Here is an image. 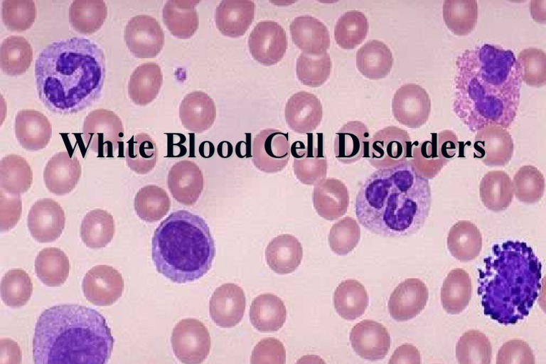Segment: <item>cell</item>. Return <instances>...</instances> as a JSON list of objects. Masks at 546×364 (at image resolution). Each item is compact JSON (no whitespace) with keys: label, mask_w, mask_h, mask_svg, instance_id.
Instances as JSON below:
<instances>
[{"label":"cell","mask_w":546,"mask_h":364,"mask_svg":"<svg viewBox=\"0 0 546 364\" xmlns=\"http://www.w3.org/2000/svg\"><path fill=\"white\" fill-rule=\"evenodd\" d=\"M0 292L1 299L7 306L21 307L27 304L32 295L31 277L21 269H10L1 278Z\"/></svg>","instance_id":"obj_50"},{"label":"cell","mask_w":546,"mask_h":364,"mask_svg":"<svg viewBox=\"0 0 546 364\" xmlns=\"http://www.w3.org/2000/svg\"><path fill=\"white\" fill-rule=\"evenodd\" d=\"M293 144V169L297 179L307 186L316 185L327 175L328 164L322 149Z\"/></svg>","instance_id":"obj_36"},{"label":"cell","mask_w":546,"mask_h":364,"mask_svg":"<svg viewBox=\"0 0 546 364\" xmlns=\"http://www.w3.org/2000/svg\"><path fill=\"white\" fill-rule=\"evenodd\" d=\"M392 109L399 123L408 128H418L429 119L431 100L422 87L414 83H407L395 92Z\"/></svg>","instance_id":"obj_14"},{"label":"cell","mask_w":546,"mask_h":364,"mask_svg":"<svg viewBox=\"0 0 546 364\" xmlns=\"http://www.w3.org/2000/svg\"><path fill=\"white\" fill-rule=\"evenodd\" d=\"M252 154L259 170L267 173L281 171L291 155L288 133L272 128L260 131L253 140Z\"/></svg>","instance_id":"obj_11"},{"label":"cell","mask_w":546,"mask_h":364,"mask_svg":"<svg viewBox=\"0 0 546 364\" xmlns=\"http://www.w3.org/2000/svg\"><path fill=\"white\" fill-rule=\"evenodd\" d=\"M428 297V289L421 279H406L390 294L388 301L390 314L397 321L412 319L424 309Z\"/></svg>","instance_id":"obj_18"},{"label":"cell","mask_w":546,"mask_h":364,"mask_svg":"<svg viewBox=\"0 0 546 364\" xmlns=\"http://www.w3.org/2000/svg\"><path fill=\"white\" fill-rule=\"evenodd\" d=\"M215 255L210 228L190 211L171 213L154 231L152 260L157 272L172 282L184 284L205 276Z\"/></svg>","instance_id":"obj_6"},{"label":"cell","mask_w":546,"mask_h":364,"mask_svg":"<svg viewBox=\"0 0 546 364\" xmlns=\"http://www.w3.org/2000/svg\"><path fill=\"white\" fill-rule=\"evenodd\" d=\"M453 112L471 132L489 125L508 129L520 105L522 80L511 50L483 44L456 59Z\"/></svg>","instance_id":"obj_1"},{"label":"cell","mask_w":546,"mask_h":364,"mask_svg":"<svg viewBox=\"0 0 546 364\" xmlns=\"http://www.w3.org/2000/svg\"><path fill=\"white\" fill-rule=\"evenodd\" d=\"M107 16V7L102 0H75L69 8V21L78 33L90 35L97 31Z\"/></svg>","instance_id":"obj_43"},{"label":"cell","mask_w":546,"mask_h":364,"mask_svg":"<svg viewBox=\"0 0 546 364\" xmlns=\"http://www.w3.org/2000/svg\"><path fill=\"white\" fill-rule=\"evenodd\" d=\"M370 133L366 125L360 121L345 124L336 134L334 154L341 163L350 164L366 158Z\"/></svg>","instance_id":"obj_28"},{"label":"cell","mask_w":546,"mask_h":364,"mask_svg":"<svg viewBox=\"0 0 546 364\" xmlns=\"http://www.w3.org/2000/svg\"><path fill=\"white\" fill-rule=\"evenodd\" d=\"M70 264L67 255L57 247L43 249L35 259V272L48 287H60L67 280Z\"/></svg>","instance_id":"obj_41"},{"label":"cell","mask_w":546,"mask_h":364,"mask_svg":"<svg viewBox=\"0 0 546 364\" xmlns=\"http://www.w3.org/2000/svg\"><path fill=\"white\" fill-rule=\"evenodd\" d=\"M360 239V228L357 220L346 216L334 223L328 234V245L332 252L345 256L352 252Z\"/></svg>","instance_id":"obj_53"},{"label":"cell","mask_w":546,"mask_h":364,"mask_svg":"<svg viewBox=\"0 0 546 364\" xmlns=\"http://www.w3.org/2000/svg\"><path fill=\"white\" fill-rule=\"evenodd\" d=\"M134 206L141 220L154 223L166 215L171 206V201L165 190L155 185H148L137 192Z\"/></svg>","instance_id":"obj_46"},{"label":"cell","mask_w":546,"mask_h":364,"mask_svg":"<svg viewBox=\"0 0 546 364\" xmlns=\"http://www.w3.org/2000/svg\"><path fill=\"white\" fill-rule=\"evenodd\" d=\"M248 48L252 58L264 65H273L284 56L287 38L284 29L272 20L259 21L248 38Z\"/></svg>","instance_id":"obj_12"},{"label":"cell","mask_w":546,"mask_h":364,"mask_svg":"<svg viewBox=\"0 0 546 364\" xmlns=\"http://www.w3.org/2000/svg\"><path fill=\"white\" fill-rule=\"evenodd\" d=\"M412 161L427 179L434 178L456 154L458 137L451 130L432 134V139L412 144Z\"/></svg>","instance_id":"obj_8"},{"label":"cell","mask_w":546,"mask_h":364,"mask_svg":"<svg viewBox=\"0 0 546 364\" xmlns=\"http://www.w3.org/2000/svg\"><path fill=\"white\" fill-rule=\"evenodd\" d=\"M431 202L429 180L417 171L411 159L372 173L359 188L355 212L370 232L401 237L424 226Z\"/></svg>","instance_id":"obj_2"},{"label":"cell","mask_w":546,"mask_h":364,"mask_svg":"<svg viewBox=\"0 0 546 364\" xmlns=\"http://www.w3.org/2000/svg\"><path fill=\"white\" fill-rule=\"evenodd\" d=\"M199 0H168L162 10V18L170 33L177 38L192 37L198 28L196 6Z\"/></svg>","instance_id":"obj_31"},{"label":"cell","mask_w":546,"mask_h":364,"mask_svg":"<svg viewBox=\"0 0 546 364\" xmlns=\"http://www.w3.org/2000/svg\"><path fill=\"white\" fill-rule=\"evenodd\" d=\"M122 274L114 267L100 264L85 274L82 283L84 296L96 306H110L122 296L124 290Z\"/></svg>","instance_id":"obj_15"},{"label":"cell","mask_w":546,"mask_h":364,"mask_svg":"<svg viewBox=\"0 0 546 364\" xmlns=\"http://www.w3.org/2000/svg\"><path fill=\"white\" fill-rule=\"evenodd\" d=\"M125 43L138 58H152L162 50L164 33L156 18L141 14L131 18L124 30Z\"/></svg>","instance_id":"obj_13"},{"label":"cell","mask_w":546,"mask_h":364,"mask_svg":"<svg viewBox=\"0 0 546 364\" xmlns=\"http://www.w3.org/2000/svg\"><path fill=\"white\" fill-rule=\"evenodd\" d=\"M388 364H421V355L414 346L405 343L395 349Z\"/></svg>","instance_id":"obj_59"},{"label":"cell","mask_w":546,"mask_h":364,"mask_svg":"<svg viewBox=\"0 0 546 364\" xmlns=\"http://www.w3.org/2000/svg\"><path fill=\"white\" fill-rule=\"evenodd\" d=\"M255 4L252 1L224 0L215 12V25L224 36L238 38L243 36L255 16Z\"/></svg>","instance_id":"obj_27"},{"label":"cell","mask_w":546,"mask_h":364,"mask_svg":"<svg viewBox=\"0 0 546 364\" xmlns=\"http://www.w3.org/2000/svg\"><path fill=\"white\" fill-rule=\"evenodd\" d=\"M124 134L122 120L114 112L97 109L85 117L82 138L87 149L99 156L112 157Z\"/></svg>","instance_id":"obj_7"},{"label":"cell","mask_w":546,"mask_h":364,"mask_svg":"<svg viewBox=\"0 0 546 364\" xmlns=\"http://www.w3.org/2000/svg\"><path fill=\"white\" fill-rule=\"evenodd\" d=\"M483 262L478 293L484 314L503 325L526 317L541 288L542 264L532 247L508 240L493 245Z\"/></svg>","instance_id":"obj_5"},{"label":"cell","mask_w":546,"mask_h":364,"mask_svg":"<svg viewBox=\"0 0 546 364\" xmlns=\"http://www.w3.org/2000/svg\"><path fill=\"white\" fill-rule=\"evenodd\" d=\"M289 31L293 43L302 53L320 55L330 47L327 27L312 16L301 15L294 18L290 23Z\"/></svg>","instance_id":"obj_25"},{"label":"cell","mask_w":546,"mask_h":364,"mask_svg":"<svg viewBox=\"0 0 546 364\" xmlns=\"http://www.w3.org/2000/svg\"><path fill=\"white\" fill-rule=\"evenodd\" d=\"M0 230L6 232L18 222L22 203L20 195H10L0 190Z\"/></svg>","instance_id":"obj_58"},{"label":"cell","mask_w":546,"mask_h":364,"mask_svg":"<svg viewBox=\"0 0 546 364\" xmlns=\"http://www.w3.org/2000/svg\"><path fill=\"white\" fill-rule=\"evenodd\" d=\"M368 28V21L363 13L357 10L348 11L338 19L334 38L340 48L354 49L363 42Z\"/></svg>","instance_id":"obj_48"},{"label":"cell","mask_w":546,"mask_h":364,"mask_svg":"<svg viewBox=\"0 0 546 364\" xmlns=\"http://www.w3.org/2000/svg\"><path fill=\"white\" fill-rule=\"evenodd\" d=\"M21 350L18 343L12 339H0V364H21Z\"/></svg>","instance_id":"obj_60"},{"label":"cell","mask_w":546,"mask_h":364,"mask_svg":"<svg viewBox=\"0 0 546 364\" xmlns=\"http://www.w3.org/2000/svg\"><path fill=\"white\" fill-rule=\"evenodd\" d=\"M472 284L469 273L461 268L451 270L441 288V303L450 314H459L469 305Z\"/></svg>","instance_id":"obj_37"},{"label":"cell","mask_w":546,"mask_h":364,"mask_svg":"<svg viewBox=\"0 0 546 364\" xmlns=\"http://www.w3.org/2000/svg\"><path fill=\"white\" fill-rule=\"evenodd\" d=\"M479 193L483 205L498 212L509 207L513 199V182L503 171H491L482 178Z\"/></svg>","instance_id":"obj_38"},{"label":"cell","mask_w":546,"mask_h":364,"mask_svg":"<svg viewBox=\"0 0 546 364\" xmlns=\"http://www.w3.org/2000/svg\"><path fill=\"white\" fill-rule=\"evenodd\" d=\"M114 231L113 216L105 210H90L82 220L81 238L84 244L91 249L106 247L112 241Z\"/></svg>","instance_id":"obj_42"},{"label":"cell","mask_w":546,"mask_h":364,"mask_svg":"<svg viewBox=\"0 0 546 364\" xmlns=\"http://www.w3.org/2000/svg\"><path fill=\"white\" fill-rule=\"evenodd\" d=\"M32 60L33 49L24 37L10 36L1 43L0 66L6 75L17 76L25 73Z\"/></svg>","instance_id":"obj_44"},{"label":"cell","mask_w":546,"mask_h":364,"mask_svg":"<svg viewBox=\"0 0 546 364\" xmlns=\"http://www.w3.org/2000/svg\"><path fill=\"white\" fill-rule=\"evenodd\" d=\"M368 302L369 297L365 288L354 279L342 281L333 294L336 311L343 318L349 321L360 317L365 313Z\"/></svg>","instance_id":"obj_39"},{"label":"cell","mask_w":546,"mask_h":364,"mask_svg":"<svg viewBox=\"0 0 546 364\" xmlns=\"http://www.w3.org/2000/svg\"><path fill=\"white\" fill-rule=\"evenodd\" d=\"M167 185L175 200L185 205H192L198 200L203 190L202 171L192 161H179L170 168Z\"/></svg>","instance_id":"obj_21"},{"label":"cell","mask_w":546,"mask_h":364,"mask_svg":"<svg viewBox=\"0 0 546 364\" xmlns=\"http://www.w3.org/2000/svg\"><path fill=\"white\" fill-rule=\"evenodd\" d=\"M295 364H326L318 355H306L300 358Z\"/></svg>","instance_id":"obj_61"},{"label":"cell","mask_w":546,"mask_h":364,"mask_svg":"<svg viewBox=\"0 0 546 364\" xmlns=\"http://www.w3.org/2000/svg\"><path fill=\"white\" fill-rule=\"evenodd\" d=\"M216 117V108L212 98L202 91L186 95L179 106L182 125L193 133H202L210 129Z\"/></svg>","instance_id":"obj_29"},{"label":"cell","mask_w":546,"mask_h":364,"mask_svg":"<svg viewBox=\"0 0 546 364\" xmlns=\"http://www.w3.org/2000/svg\"><path fill=\"white\" fill-rule=\"evenodd\" d=\"M356 67L359 72L370 80L385 78L393 65L391 50L383 42L370 40L357 51Z\"/></svg>","instance_id":"obj_33"},{"label":"cell","mask_w":546,"mask_h":364,"mask_svg":"<svg viewBox=\"0 0 546 364\" xmlns=\"http://www.w3.org/2000/svg\"><path fill=\"white\" fill-rule=\"evenodd\" d=\"M114 343L105 317L96 310L77 304L54 306L36 322L34 364H107Z\"/></svg>","instance_id":"obj_4"},{"label":"cell","mask_w":546,"mask_h":364,"mask_svg":"<svg viewBox=\"0 0 546 364\" xmlns=\"http://www.w3.org/2000/svg\"><path fill=\"white\" fill-rule=\"evenodd\" d=\"M171 344L175 356L181 363L200 364L209 355L210 337L202 322L195 318H185L174 326Z\"/></svg>","instance_id":"obj_10"},{"label":"cell","mask_w":546,"mask_h":364,"mask_svg":"<svg viewBox=\"0 0 546 364\" xmlns=\"http://www.w3.org/2000/svg\"><path fill=\"white\" fill-rule=\"evenodd\" d=\"M245 305V295L240 286L233 283L223 284L211 296L210 315L217 326L231 328L241 321Z\"/></svg>","instance_id":"obj_19"},{"label":"cell","mask_w":546,"mask_h":364,"mask_svg":"<svg viewBox=\"0 0 546 364\" xmlns=\"http://www.w3.org/2000/svg\"><path fill=\"white\" fill-rule=\"evenodd\" d=\"M331 67V58L327 52L320 55L301 53L296 59V77L304 85L319 87L328 80Z\"/></svg>","instance_id":"obj_51"},{"label":"cell","mask_w":546,"mask_h":364,"mask_svg":"<svg viewBox=\"0 0 546 364\" xmlns=\"http://www.w3.org/2000/svg\"><path fill=\"white\" fill-rule=\"evenodd\" d=\"M442 15L446 26L454 34L467 36L477 23L478 3L476 0H445Z\"/></svg>","instance_id":"obj_45"},{"label":"cell","mask_w":546,"mask_h":364,"mask_svg":"<svg viewBox=\"0 0 546 364\" xmlns=\"http://www.w3.org/2000/svg\"><path fill=\"white\" fill-rule=\"evenodd\" d=\"M157 156L156 143L149 134L139 133L127 141L125 149L127 164L135 173H149L156 164Z\"/></svg>","instance_id":"obj_47"},{"label":"cell","mask_w":546,"mask_h":364,"mask_svg":"<svg viewBox=\"0 0 546 364\" xmlns=\"http://www.w3.org/2000/svg\"><path fill=\"white\" fill-rule=\"evenodd\" d=\"M459 364H491L492 347L488 338L482 332L470 330L459 339L456 346Z\"/></svg>","instance_id":"obj_49"},{"label":"cell","mask_w":546,"mask_h":364,"mask_svg":"<svg viewBox=\"0 0 546 364\" xmlns=\"http://www.w3.org/2000/svg\"><path fill=\"white\" fill-rule=\"evenodd\" d=\"M516 59L522 81L535 87L545 85L546 54L544 50L535 48H525Z\"/></svg>","instance_id":"obj_55"},{"label":"cell","mask_w":546,"mask_h":364,"mask_svg":"<svg viewBox=\"0 0 546 364\" xmlns=\"http://www.w3.org/2000/svg\"><path fill=\"white\" fill-rule=\"evenodd\" d=\"M412 143L407 131L387 127L370 139L366 159L377 169L395 166L412 159Z\"/></svg>","instance_id":"obj_9"},{"label":"cell","mask_w":546,"mask_h":364,"mask_svg":"<svg viewBox=\"0 0 546 364\" xmlns=\"http://www.w3.org/2000/svg\"><path fill=\"white\" fill-rule=\"evenodd\" d=\"M286 122L290 129L298 134L314 131L323 117L320 100L314 94L299 91L287 102L284 110Z\"/></svg>","instance_id":"obj_22"},{"label":"cell","mask_w":546,"mask_h":364,"mask_svg":"<svg viewBox=\"0 0 546 364\" xmlns=\"http://www.w3.org/2000/svg\"><path fill=\"white\" fill-rule=\"evenodd\" d=\"M286 350L283 343L274 338L259 341L252 350L251 364H285Z\"/></svg>","instance_id":"obj_56"},{"label":"cell","mask_w":546,"mask_h":364,"mask_svg":"<svg viewBox=\"0 0 546 364\" xmlns=\"http://www.w3.org/2000/svg\"><path fill=\"white\" fill-rule=\"evenodd\" d=\"M287 318L284 301L272 293L262 294L254 299L250 308V319L260 332H274L280 329Z\"/></svg>","instance_id":"obj_32"},{"label":"cell","mask_w":546,"mask_h":364,"mask_svg":"<svg viewBox=\"0 0 546 364\" xmlns=\"http://www.w3.org/2000/svg\"><path fill=\"white\" fill-rule=\"evenodd\" d=\"M15 134L23 148L32 151H38L48 144L52 136V126L41 112L23 109L16 115Z\"/></svg>","instance_id":"obj_26"},{"label":"cell","mask_w":546,"mask_h":364,"mask_svg":"<svg viewBox=\"0 0 546 364\" xmlns=\"http://www.w3.org/2000/svg\"><path fill=\"white\" fill-rule=\"evenodd\" d=\"M163 83L160 66L152 62L143 63L133 71L128 94L132 102L140 106L151 102L158 95Z\"/></svg>","instance_id":"obj_35"},{"label":"cell","mask_w":546,"mask_h":364,"mask_svg":"<svg viewBox=\"0 0 546 364\" xmlns=\"http://www.w3.org/2000/svg\"><path fill=\"white\" fill-rule=\"evenodd\" d=\"M33 182V172L27 161L16 154H9L0 161V190L10 195H20L28 191Z\"/></svg>","instance_id":"obj_40"},{"label":"cell","mask_w":546,"mask_h":364,"mask_svg":"<svg viewBox=\"0 0 546 364\" xmlns=\"http://www.w3.org/2000/svg\"><path fill=\"white\" fill-rule=\"evenodd\" d=\"M65 224L63 208L51 198L36 201L27 217V225L31 236L42 243L56 240L61 235Z\"/></svg>","instance_id":"obj_16"},{"label":"cell","mask_w":546,"mask_h":364,"mask_svg":"<svg viewBox=\"0 0 546 364\" xmlns=\"http://www.w3.org/2000/svg\"><path fill=\"white\" fill-rule=\"evenodd\" d=\"M474 138V157L489 166H503L511 159L513 140L504 128L489 125L476 132Z\"/></svg>","instance_id":"obj_17"},{"label":"cell","mask_w":546,"mask_h":364,"mask_svg":"<svg viewBox=\"0 0 546 364\" xmlns=\"http://www.w3.org/2000/svg\"><path fill=\"white\" fill-rule=\"evenodd\" d=\"M531 348L524 341L512 339L503 344L498 350L496 364H535Z\"/></svg>","instance_id":"obj_57"},{"label":"cell","mask_w":546,"mask_h":364,"mask_svg":"<svg viewBox=\"0 0 546 364\" xmlns=\"http://www.w3.org/2000/svg\"><path fill=\"white\" fill-rule=\"evenodd\" d=\"M512 182L514 195L522 203H535L543 196L545 178L534 166L525 165L520 167L515 173Z\"/></svg>","instance_id":"obj_52"},{"label":"cell","mask_w":546,"mask_h":364,"mask_svg":"<svg viewBox=\"0 0 546 364\" xmlns=\"http://www.w3.org/2000/svg\"><path fill=\"white\" fill-rule=\"evenodd\" d=\"M447 248L451 255L461 262L476 259L482 248V235L477 226L469 220H459L450 228Z\"/></svg>","instance_id":"obj_34"},{"label":"cell","mask_w":546,"mask_h":364,"mask_svg":"<svg viewBox=\"0 0 546 364\" xmlns=\"http://www.w3.org/2000/svg\"><path fill=\"white\" fill-rule=\"evenodd\" d=\"M81 176V165L75 156L68 151L53 155L43 171V179L48 190L56 195H65L76 186Z\"/></svg>","instance_id":"obj_24"},{"label":"cell","mask_w":546,"mask_h":364,"mask_svg":"<svg viewBox=\"0 0 546 364\" xmlns=\"http://www.w3.org/2000/svg\"><path fill=\"white\" fill-rule=\"evenodd\" d=\"M105 70L104 52L91 40L73 37L53 42L35 63L39 99L55 114H77L100 98Z\"/></svg>","instance_id":"obj_3"},{"label":"cell","mask_w":546,"mask_h":364,"mask_svg":"<svg viewBox=\"0 0 546 364\" xmlns=\"http://www.w3.org/2000/svg\"><path fill=\"white\" fill-rule=\"evenodd\" d=\"M312 200L318 215L326 220L333 221L347 212L349 193L341 181L326 178L314 186Z\"/></svg>","instance_id":"obj_23"},{"label":"cell","mask_w":546,"mask_h":364,"mask_svg":"<svg viewBox=\"0 0 546 364\" xmlns=\"http://www.w3.org/2000/svg\"><path fill=\"white\" fill-rule=\"evenodd\" d=\"M303 248L299 240L290 234H282L273 238L265 250L269 267L278 274L294 272L300 265Z\"/></svg>","instance_id":"obj_30"},{"label":"cell","mask_w":546,"mask_h":364,"mask_svg":"<svg viewBox=\"0 0 546 364\" xmlns=\"http://www.w3.org/2000/svg\"><path fill=\"white\" fill-rule=\"evenodd\" d=\"M350 341L354 351L371 361L384 358L390 348V336L386 328L373 320H363L350 331Z\"/></svg>","instance_id":"obj_20"},{"label":"cell","mask_w":546,"mask_h":364,"mask_svg":"<svg viewBox=\"0 0 546 364\" xmlns=\"http://www.w3.org/2000/svg\"><path fill=\"white\" fill-rule=\"evenodd\" d=\"M1 16L4 24L9 31H26L31 27L36 18L35 2L32 0L3 1Z\"/></svg>","instance_id":"obj_54"}]
</instances>
